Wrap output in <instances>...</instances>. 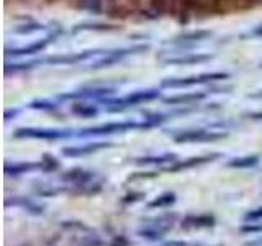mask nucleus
I'll list each match as a JSON object with an SVG mask.
<instances>
[{"label":"nucleus","instance_id":"nucleus-11","mask_svg":"<svg viewBox=\"0 0 262 246\" xmlns=\"http://www.w3.org/2000/svg\"><path fill=\"white\" fill-rule=\"evenodd\" d=\"M213 59V54H205V53H187L182 56H176V57H167L164 64H170V66H188V64H202V63H208Z\"/></svg>","mask_w":262,"mask_h":246},{"label":"nucleus","instance_id":"nucleus-27","mask_svg":"<svg viewBox=\"0 0 262 246\" xmlns=\"http://www.w3.org/2000/svg\"><path fill=\"white\" fill-rule=\"evenodd\" d=\"M199 221V225H213V218L211 217H200L195 218V223Z\"/></svg>","mask_w":262,"mask_h":246},{"label":"nucleus","instance_id":"nucleus-18","mask_svg":"<svg viewBox=\"0 0 262 246\" xmlns=\"http://www.w3.org/2000/svg\"><path fill=\"white\" fill-rule=\"evenodd\" d=\"M213 35L210 30H193V31H187L179 35L176 38V43L179 45H184V43H196V41H202V39H207Z\"/></svg>","mask_w":262,"mask_h":246},{"label":"nucleus","instance_id":"nucleus-32","mask_svg":"<svg viewBox=\"0 0 262 246\" xmlns=\"http://www.w3.org/2000/svg\"><path fill=\"white\" fill-rule=\"evenodd\" d=\"M254 35H256V36H262V25L256 27V30H254Z\"/></svg>","mask_w":262,"mask_h":246},{"label":"nucleus","instance_id":"nucleus-25","mask_svg":"<svg viewBox=\"0 0 262 246\" xmlns=\"http://www.w3.org/2000/svg\"><path fill=\"white\" fill-rule=\"evenodd\" d=\"M176 200V195L174 194H164L161 195L159 199H156L154 202L149 203V207H162V205H169Z\"/></svg>","mask_w":262,"mask_h":246},{"label":"nucleus","instance_id":"nucleus-22","mask_svg":"<svg viewBox=\"0 0 262 246\" xmlns=\"http://www.w3.org/2000/svg\"><path fill=\"white\" fill-rule=\"evenodd\" d=\"M259 162V158L257 156H243V158H236V159H231L228 162L229 168H237V169H244V168H252L256 166Z\"/></svg>","mask_w":262,"mask_h":246},{"label":"nucleus","instance_id":"nucleus-21","mask_svg":"<svg viewBox=\"0 0 262 246\" xmlns=\"http://www.w3.org/2000/svg\"><path fill=\"white\" fill-rule=\"evenodd\" d=\"M41 30H45V25L30 20L28 23H21L16 28H13V33H15V35H31V33H36V31H41Z\"/></svg>","mask_w":262,"mask_h":246},{"label":"nucleus","instance_id":"nucleus-5","mask_svg":"<svg viewBox=\"0 0 262 246\" xmlns=\"http://www.w3.org/2000/svg\"><path fill=\"white\" fill-rule=\"evenodd\" d=\"M103 15L113 22H128V20L136 18L138 10L133 5H129L126 0L125 2H118V0H115V2H106Z\"/></svg>","mask_w":262,"mask_h":246},{"label":"nucleus","instance_id":"nucleus-14","mask_svg":"<svg viewBox=\"0 0 262 246\" xmlns=\"http://www.w3.org/2000/svg\"><path fill=\"white\" fill-rule=\"evenodd\" d=\"M123 27L115 23H77L76 27L72 28V33H79V31H98V33H115V31H121Z\"/></svg>","mask_w":262,"mask_h":246},{"label":"nucleus","instance_id":"nucleus-13","mask_svg":"<svg viewBox=\"0 0 262 246\" xmlns=\"http://www.w3.org/2000/svg\"><path fill=\"white\" fill-rule=\"evenodd\" d=\"M71 7L79 12H89L94 15H100L105 12L106 0H69Z\"/></svg>","mask_w":262,"mask_h":246},{"label":"nucleus","instance_id":"nucleus-17","mask_svg":"<svg viewBox=\"0 0 262 246\" xmlns=\"http://www.w3.org/2000/svg\"><path fill=\"white\" fill-rule=\"evenodd\" d=\"M170 5L172 0H147V8L156 15V18H164V16H170Z\"/></svg>","mask_w":262,"mask_h":246},{"label":"nucleus","instance_id":"nucleus-8","mask_svg":"<svg viewBox=\"0 0 262 246\" xmlns=\"http://www.w3.org/2000/svg\"><path fill=\"white\" fill-rule=\"evenodd\" d=\"M15 138H39V139H59L64 136H71V133L62 130L51 128H18L13 133Z\"/></svg>","mask_w":262,"mask_h":246},{"label":"nucleus","instance_id":"nucleus-9","mask_svg":"<svg viewBox=\"0 0 262 246\" xmlns=\"http://www.w3.org/2000/svg\"><path fill=\"white\" fill-rule=\"evenodd\" d=\"M98 51L97 49H87L82 53H72V54H54L49 56L46 59H39L41 64H51V66H59V64H76L80 61H85L89 57L95 56Z\"/></svg>","mask_w":262,"mask_h":246},{"label":"nucleus","instance_id":"nucleus-35","mask_svg":"<svg viewBox=\"0 0 262 246\" xmlns=\"http://www.w3.org/2000/svg\"><path fill=\"white\" fill-rule=\"evenodd\" d=\"M260 69H262V63H260Z\"/></svg>","mask_w":262,"mask_h":246},{"label":"nucleus","instance_id":"nucleus-16","mask_svg":"<svg viewBox=\"0 0 262 246\" xmlns=\"http://www.w3.org/2000/svg\"><path fill=\"white\" fill-rule=\"evenodd\" d=\"M110 143H89V145H82V146H76V148H64L62 154L69 156V158H80V156H85L90 153H95L102 148H108Z\"/></svg>","mask_w":262,"mask_h":246},{"label":"nucleus","instance_id":"nucleus-19","mask_svg":"<svg viewBox=\"0 0 262 246\" xmlns=\"http://www.w3.org/2000/svg\"><path fill=\"white\" fill-rule=\"evenodd\" d=\"M72 113L79 115L82 118H92L98 115V109L95 105H90L85 102H74L72 104Z\"/></svg>","mask_w":262,"mask_h":246},{"label":"nucleus","instance_id":"nucleus-6","mask_svg":"<svg viewBox=\"0 0 262 246\" xmlns=\"http://www.w3.org/2000/svg\"><path fill=\"white\" fill-rule=\"evenodd\" d=\"M59 33H51L43 39H38V41H33V43L27 45V46H21V48H7L5 49V56H31V54H38L41 53L43 49H46L53 41L57 38Z\"/></svg>","mask_w":262,"mask_h":246},{"label":"nucleus","instance_id":"nucleus-10","mask_svg":"<svg viewBox=\"0 0 262 246\" xmlns=\"http://www.w3.org/2000/svg\"><path fill=\"white\" fill-rule=\"evenodd\" d=\"M115 92L113 87H84L76 92L59 95L61 100H71V98H102L105 95H112Z\"/></svg>","mask_w":262,"mask_h":246},{"label":"nucleus","instance_id":"nucleus-20","mask_svg":"<svg viewBox=\"0 0 262 246\" xmlns=\"http://www.w3.org/2000/svg\"><path fill=\"white\" fill-rule=\"evenodd\" d=\"M33 169H41L39 162H16V164H7L5 172L7 174H20V172H28Z\"/></svg>","mask_w":262,"mask_h":246},{"label":"nucleus","instance_id":"nucleus-4","mask_svg":"<svg viewBox=\"0 0 262 246\" xmlns=\"http://www.w3.org/2000/svg\"><path fill=\"white\" fill-rule=\"evenodd\" d=\"M147 49H149V46H147V45H136V46H131V48H121V49H117V51L105 53V57L95 61L89 69L98 71V69H103V68H110V66H113L115 63L121 61L125 56L136 54V53H144V51H147Z\"/></svg>","mask_w":262,"mask_h":246},{"label":"nucleus","instance_id":"nucleus-23","mask_svg":"<svg viewBox=\"0 0 262 246\" xmlns=\"http://www.w3.org/2000/svg\"><path fill=\"white\" fill-rule=\"evenodd\" d=\"M176 154H162V156H151V158H141L136 159V164H161V162H169L176 161Z\"/></svg>","mask_w":262,"mask_h":246},{"label":"nucleus","instance_id":"nucleus-12","mask_svg":"<svg viewBox=\"0 0 262 246\" xmlns=\"http://www.w3.org/2000/svg\"><path fill=\"white\" fill-rule=\"evenodd\" d=\"M207 95H208L207 90H200V92H187V94H177L172 97H166V98H162V102L167 105H188L193 102L205 100Z\"/></svg>","mask_w":262,"mask_h":246},{"label":"nucleus","instance_id":"nucleus-24","mask_svg":"<svg viewBox=\"0 0 262 246\" xmlns=\"http://www.w3.org/2000/svg\"><path fill=\"white\" fill-rule=\"evenodd\" d=\"M41 164V169H43L45 172H51V171H56L57 168L61 166L59 161H57L54 156H49V154H45L43 156V161L39 162Z\"/></svg>","mask_w":262,"mask_h":246},{"label":"nucleus","instance_id":"nucleus-30","mask_svg":"<svg viewBox=\"0 0 262 246\" xmlns=\"http://www.w3.org/2000/svg\"><path fill=\"white\" fill-rule=\"evenodd\" d=\"M248 118H252V120H262V112H254V113H248L246 115Z\"/></svg>","mask_w":262,"mask_h":246},{"label":"nucleus","instance_id":"nucleus-28","mask_svg":"<svg viewBox=\"0 0 262 246\" xmlns=\"http://www.w3.org/2000/svg\"><path fill=\"white\" fill-rule=\"evenodd\" d=\"M262 217V209H257L256 212H249L248 215H246V218L248 220H254V218H260Z\"/></svg>","mask_w":262,"mask_h":246},{"label":"nucleus","instance_id":"nucleus-26","mask_svg":"<svg viewBox=\"0 0 262 246\" xmlns=\"http://www.w3.org/2000/svg\"><path fill=\"white\" fill-rule=\"evenodd\" d=\"M30 107L31 109H36V110H54L56 104L49 102V100H36V102H31Z\"/></svg>","mask_w":262,"mask_h":246},{"label":"nucleus","instance_id":"nucleus-29","mask_svg":"<svg viewBox=\"0 0 262 246\" xmlns=\"http://www.w3.org/2000/svg\"><path fill=\"white\" fill-rule=\"evenodd\" d=\"M20 115V110L18 109H15V110H7L5 112V120H12V117L15 118V117H18Z\"/></svg>","mask_w":262,"mask_h":246},{"label":"nucleus","instance_id":"nucleus-15","mask_svg":"<svg viewBox=\"0 0 262 246\" xmlns=\"http://www.w3.org/2000/svg\"><path fill=\"white\" fill-rule=\"evenodd\" d=\"M220 153H213L210 156H199V158H188L187 161H180L176 162L174 166H170L169 169H166L167 172H179L182 169H188V168H193V166H199V164H205V162H210V161H215L216 158H220Z\"/></svg>","mask_w":262,"mask_h":246},{"label":"nucleus","instance_id":"nucleus-1","mask_svg":"<svg viewBox=\"0 0 262 246\" xmlns=\"http://www.w3.org/2000/svg\"><path fill=\"white\" fill-rule=\"evenodd\" d=\"M231 77L229 72H202L199 76L190 77H166L161 80L162 89H184V87H193L200 84H211V82L226 80Z\"/></svg>","mask_w":262,"mask_h":246},{"label":"nucleus","instance_id":"nucleus-3","mask_svg":"<svg viewBox=\"0 0 262 246\" xmlns=\"http://www.w3.org/2000/svg\"><path fill=\"white\" fill-rule=\"evenodd\" d=\"M154 127L149 121H120V123H105L100 127H94V128H87L79 136H89V135H110V133H118V131H126V130H135V128H151Z\"/></svg>","mask_w":262,"mask_h":246},{"label":"nucleus","instance_id":"nucleus-31","mask_svg":"<svg viewBox=\"0 0 262 246\" xmlns=\"http://www.w3.org/2000/svg\"><path fill=\"white\" fill-rule=\"evenodd\" d=\"M248 97H249V98H254V100H260V98H262V90H257V92L249 94Z\"/></svg>","mask_w":262,"mask_h":246},{"label":"nucleus","instance_id":"nucleus-33","mask_svg":"<svg viewBox=\"0 0 262 246\" xmlns=\"http://www.w3.org/2000/svg\"><path fill=\"white\" fill-rule=\"evenodd\" d=\"M16 2H27V0H16Z\"/></svg>","mask_w":262,"mask_h":246},{"label":"nucleus","instance_id":"nucleus-34","mask_svg":"<svg viewBox=\"0 0 262 246\" xmlns=\"http://www.w3.org/2000/svg\"><path fill=\"white\" fill-rule=\"evenodd\" d=\"M106 2H115V0H106Z\"/></svg>","mask_w":262,"mask_h":246},{"label":"nucleus","instance_id":"nucleus-2","mask_svg":"<svg viewBox=\"0 0 262 246\" xmlns=\"http://www.w3.org/2000/svg\"><path fill=\"white\" fill-rule=\"evenodd\" d=\"M161 92L158 89H147V90H136V92H131L123 98H112V100H103L108 105V112H121L128 109V107H135L143 102H151L159 98Z\"/></svg>","mask_w":262,"mask_h":246},{"label":"nucleus","instance_id":"nucleus-7","mask_svg":"<svg viewBox=\"0 0 262 246\" xmlns=\"http://www.w3.org/2000/svg\"><path fill=\"white\" fill-rule=\"evenodd\" d=\"M226 133H216V131H207V130H187L180 131L174 136L177 143H193V141H216V139L225 138Z\"/></svg>","mask_w":262,"mask_h":246}]
</instances>
